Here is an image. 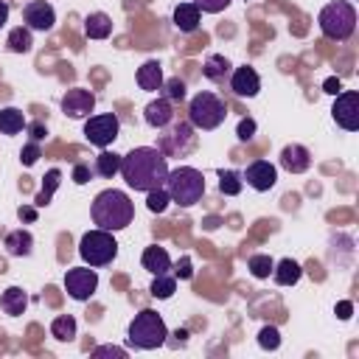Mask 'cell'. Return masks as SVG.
<instances>
[{"label": "cell", "mask_w": 359, "mask_h": 359, "mask_svg": "<svg viewBox=\"0 0 359 359\" xmlns=\"http://www.w3.org/2000/svg\"><path fill=\"white\" fill-rule=\"evenodd\" d=\"M241 188H244V180H241L238 171H233V168H222L219 171V191L224 196H238Z\"/></svg>", "instance_id": "obj_30"}, {"label": "cell", "mask_w": 359, "mask_h": 359, "mask_svg": "<svg viewBox=\"0 0 359 359\" xmlns=\"http://www.w3.org/2000/svg\"><path fill=\"white\" fill-rule=\"evenodd\" d=\"M39 157H42V146H39V143H34V140H28V143L22 146V151H20L22 165H34Z\"/></svg>", "instance_id": "obj_38"}, {"label": "cell", "mask_w": 359, "mask_h": 359, "mask_svg": "<svg viewBox=\"0 0 359 359\" xmlns=\"http://www.w3.org/2000/svg\"><path fill=\"white\" fill-rule=\"evenodd\" d=\"M331 115H334L337 126H342L345 132H356L359 129V93L356 90L337 93V101L331 107Z\"/></svg>", "instance_id": "obj_11"}, {"label": "cell", "mask_w": 359, "mask_h": 359, "mask_svg": "<svg viewBox=\"0 0 359 359\" xmlns=\"http://www.w3.org/2000/svg\"><path fill=\"white\" fill-rule=\"evenodd\" d=\"M59 177H62L59 168H50V171L45 174V188H42V191L36 194V199H34L39 208H45V205L50 202V196H53V191H56V185H59Z\"/></svg>", "instance_id": "obj_34"}, {"label": "cell", "mask_w": 359, "mask_h": 359, "mask_svg": "<svg viewBox=\"0 0 359 359\" xmlns=\"http://www.w3.org/2000/svg\"><path fill=\"white\" fill-rule=\"evenodd\" d=\"M247 266H250L252 278L264 280V278H269V275H272V266H275V261H272V258H269L266 252H255V255H250Z\"/></svg>", "instance_id": "obj_32"}, {"label": "cell", "mask_w": 359, "mask_h": 359, "mask_svg": "<svg viewBox=\"0 0 359 359\" xmlns=\"http://www.w3.org/2000/svg\"><path fill=\"white\" fill-rule=\"evenodd\" d=\"M317 25H320L323 36H328L334 42L351 39L353 31H356V8H353V3L334 0V3L323 6L320 14H317Z\"/></svg>", "instance_id": "obj_4"}, {"label": "cell", "mask_w": 359, "mask_h": 359, "mask_svg": "<svg viewBox=\"0 0 359 359\" xmlns=\"http://www.w3.org/2000/svg\"><path fill=\"white\" fill-rule=\"evenodd\" d=\"M230 90H233V95H238V98H255L258 90H261V79H258L255 67H250V65L236 67V70L230 73Z\"/></svg>", "instance_id": "obj_15"}, {"label": "cell", "mask_w": 359, "mask_h": 359, "mask_svg": "<svg viewBox=\"0 0 359 359\" xmlns=\"http://www.w3.org/2000/svg\"><path fill=\"white\" fill-rule=\"evenodd\" d=\"M202 14H219V11H224L233 0H191Z\"/></svg>", "instance_id": "obj_37"}, {"label": "cell", "mask_w": 359, "mask_h": 359, "mask_svg": "<svg viewBox=\"0 0 359 359\" xmlns=\"http://www.w3.org/2000/svg\"><path fill=\"white\" fill-rule=\"evenodd\" d=\"M244 180H247V185H250L252 191L264 194V191L275 188V182H278V168H275L269 160H252V163L247 165V171H244Z\"/></svg>", "instance_id": "obj_14"}, {"label": "cell", "mask_w": 359, "mask_h": 359, "mask_svg": "<svg viewBox=\"0 0 359 359\" xmlns=\"http://www.w3.org/2000/svg\"><path fill=\"white\" fill-rule=\"evenodd\" d=\"M191 275H194V269H191V258H180V261H177V269H174V278L188 280Z\"/></svg>", "instance_id": "obj_43"}, {"label": "cell", "mask_w": 359, "mask_h": 359, "mask_svg": "<svg viewBox=\"0 0 359 359\" xmlns=\"http://www.w3.org/2000/svg\"><path fill=\"white\" fill-rule=\"evenodd\" d=\"M157 149L165 154V157H182L188 151L196 149V135H194V126L191 123H168L165 126V135H160V143Z\"/></svg>", "instance_id": "obj_8"}, {"label": "cell", "mask_w": 359, "mask_h": 359, "mask_svg": "<svg viewBox=\"0 0 359 359\" xmlns=\"http://www.w3.org/2000/svg\"><path fill=\"white\" fill-rule=\"evenodd\" d=\"M126 339L129 345L140 348V351H154L163 348L168 339V328L163 323V317L154 309H143L140 314H135V320L126 328Z\"/></svg>", "instance_id": "obj_5"}, {"label": "cell", "mask_w": 359, "mask_h": 359, "mask_svg": "<svg viewBox=\"0 0 359 359\" xmlns=\"http://www.w3.org/2000/svg\"><path fill=\"white\" fill-rule=\"evenodd\" d=\"M278 163H280V168L289 171V174H303V171L311 168V151H309L306 146H300V143H289V146L280 149Z\"/></svg>", "instance_id": "obj_16"}, {"label": "cell", "mask_w": 359, "mask_h": 359, "mask_svg": "<svg viewBox=\"0 0 359 359\" xmlns=\"http://www.w3.org/2000/svg\"><path fill=\"white\" fill-rule=\"evenodd\" d=\"M112 34V20L104 11H93L84 20V36L87 39H107Z\"/></svg>", "instance_id": "obj_23"}, {"label": "cell", "mask_w": 359, "mask_h": 359, "mask_svg": "<svg viewBox=\"0 0 359 359\" xmlns=\"http://www.w3.org/2000/svg\"><path fill=\"white\" fill-rule=\"evenodd\" d=\"M6 48L11 53H28L34 48V36H31V28L25 25H17L8 31V39H6Z\"/></svg>", "instance_id": "obj_27"}, {"label": "cell", "mask_w": 359, "mask_h": 359, "mask_svg": "<svg viewBox=\"0 0 359 359\" xmlns=\"http://www.w3.org/2000/svg\"><path fill=\"white\" fill-rule=\"evenodd\" d=\"M199 20H202V11L194 3H180L174 8V28L180 34H194L199 28Z\"/></svg>", "instance_id": "obj_19"}, {"label": "cell", "mask_w": 359, "mask_h": 359, "mask_svg": "<svg viewBox=\"0 0 359 359\" xmlns=\"http://www.w3.org/2000/svg\"><path fill=\"white\" fill-rule=\"evenodd\" d=\"M95 289H98V272H95V266H87L84 264V266H73V269L65 272V292L73 300L84 303V300H90L95 294Z\"/></svg>", "instance_id": "obj_10"}, {"label": "cell", "mask_w": 359, "mask_h": 359, "mask_svg": "<svg viewBox=\"0 0 359 359\" xmlns=\"http://www.w3.org/2000/svg\"><path fill=\"white\" fill-rule=\"evenodd\" d=\"M22 22H25V28L45 34V31L53 28L56 11H53V6H50L48 0H28V3L22 6Z\"/></svg>", "instance_id": "obj_12"}, {"label": "cell", "mask_w": 359, "mask_h": 359, "mask_svg": "<svg viewBox=\"0 0 359 359\" xmlns=\"http://www.w3.org/2000/svg\"><path fill=\"white\" fill-rule=\"evenodd\" d=\"M118 171H121V154L101 149L98 157H95V163H93V174H98V177H104V180H112Z\"/></svg>", "instance_id": "obj_26"}, {"label": "cell", "mask_w": 359, "mask_h": 359, "mask_svg": "<svg viewBox=\"0 0 359 359\" xmlns=\"http://www.w3.org/2000/svg\"><path fill=\"white\" fill-rule=\"evenodd\" d=\"M0 309H3L8 317H20V314H25V309H28V294H25L20 286H8V289L0 294Z\"/></svg>", "instance_id": "obj_22"}, {"label": "cell", "mask_w": 359, "mask_h": 359, "mask_svg": "<svg viewBox=\"0 0 359 359\" xmlns=\"http://www.w3.org/2000/svg\"><path fill=\"white\" fill-rule=\"evenodd\" d=\"M121 132V121L115 112H101V115H90L84 121V140L98 146V149H107Z\"/></svg>", "instance_id": "obj_9"}, {"label": "cell", "mask_w": 359, "mask_h": 359, "mask_svg": "<svg viewBox=\"0 0 359 359\" xmlns=\"http://www.w3.org/2000/svg\"><path fill=\"white\" fill-rule=\"evenodd\" d=\"M163 67H160V62L157 59H149V62H143L140 67H137V84H140V90H146V93H157L160 87H163Z\"/></svg>", "instance_id": "obj_20"}, {"label": "cell", "mask_w": 359, "mask_h": 359, "mask_svg": "<svg viewBox=\"0 0 359 359\" xmlns=\"http://www.w3.org/2000/svg\"><path fill=\"white\" fill-rule=\"evenodd\" d=\"M25 129H28V140H34V143H42V140L48 137V129H45V123H42V121L25 123Z\"/></svg>", "instance_id": "obj_42"}, {"label": "cell", "mask_w": 359, "mask_h": 359, "mask_svg": "<svg viewBox=\"0 0 359 359\" xmlns=\"http://www.w3.org/2000/svg\"><path fill=\"white\" fill-rule=\"evenodd\" d=\"M90 216H93V224L95 227L109 230V233H118V230H123V227L132 224V219H135V202L123 191L107 188V191H101L93 199Z\"/></svg>", "instance_id": "obj_2"}, {"label": "cell", "mask_w": 359, "mask_h": 359, "mask_svg": "<svg viewBox=\"0 0 359 359\" xmlns=\"http://www.w3.org/2000/svg\"><path fill=\"white\" fill-rule=\"evenodd\" d=\"M93 359H104V356H115V359H126V351L123 348H118V345H98L93 353H90Z\"/></svg>", "instance_id": "obj_40"}, {"label": "cell", "mask_w": 359, "mask_h": 359, "mask_svg": "<svg viewBox=\"0 0 359 359\" xmlns=\"http://www.w3.org/2000/svg\"><path fill=\"white\" fill-rule=\"evenodd\" d=\"M25 112L17 109V107H3L0 109V135H20L25 129Z\"/></svg>", "instance_id": "obj_25"}, {"label": "cell", "mask_w": 359, "mask_h": 359, "mask_svg": "<svg viewBox=\"0 0 359 359\" xmlns=\"http://www.w3.org/2000/svg\"><path fill=\"white\" fill-rule=\"evenodd\" d=\"M79 255H81V261L87 266H95V269L107 266L118 255V241H115V236L109 230H101V227L87 230L81 236V241H79Z\"/></svg>", "instance_id": "obj_7"}, {"label": "cell", "mask_w": 359, "mask_h": 359, "mask_svg": "<svg viewBox=\"0 0 359 359\" xmlns=\"http://www.w3.org/2000/svg\"><path fill=\"white\" fill-rule=\"evenodd\" d=\"M163 188L168 191L171 202H177L180 208H191L205 196V174L194 165H177L174 171H168Z\"/></svg>", "instance_id": "obj_3"}, {"label": "cell", "mask_w": 359, "mask_h": 359, "mask_svg": "<svg viewBox=\"0 0 359 359\" xmlns=\"http://www.w3.org/2000/svg\"><path fill=\"white\" fill-rule=\"evenodd\" d=\"M90 180H93V168L87 163H76L73 165V182L76 185H87Z\"/></svg>", "instance_id": "obj_41"}, {"label": "cell", "mask_w": 359, "mask_h": 359, "mask_svg": "<svg viewBox=\"0 0 359 359\" xmlns=\"http://www.w3.org/2000/svg\"><path fill=\"white\" fill-rule=\"evenodd\" d=\"M95 109V95L84 87H70L65 95H62V112L73 121H81V118H90V112Z\"/></svg>", "instance_id": "obj_13"}, {"label": "cell", "mask_w": 359, "mask_h": 359, "mask_svg": "<svg viewBox=\"0 0 359 359\" xmlns=\"http://www.w3.org/2000/svg\"><path fill=\"white\" fill-rule=\"evenodd\" d=\"M351 309H353V306H351V303H348V300H345V303H339V306H337V311H339V317H342V320H348V317H351Z\"/></svg>", "instance_id": "obj_46"}, {"label": "cell", "mask_w": 359, "mask_h": 359, "mask_svg": "<svg viewBox=\"0 0 359 359\" xmlns=\"http://www.w3.org/2000/svg\"><path fill=\"white\" fill-rule=\"evenodd\" d=\"M50 337H56L59 342H70L76 337V317L73 314H59L50 323Z\"/></svg>", "instance_id": "obj_29"}, {"label": "cell", "mask_w": 359, "mask_h": 359, "mask_svg": "<svg viewBox=\"0 0 359 359\" xmlns=\"http://www.w3.org/2000/svg\"><path fill=\"white\" fill-rule=\"evenodd\" d=\"M323 90H325V93H331V95H337V93H342V81H339L337 76H331V79H325V81H323Z\"/></svg>", "instance_id": "obj_44"}, {"label": "cell", "mask_w": 359, "mask_h": 359, "mask_svg": "<svg viewBox=\"0 0 359 359\" xmlns=\"http://www.w3.org/2000/svg\"><path fill=\"white\" fill-rule=\"evenodd\" d=\"M258 345H261L264 351H278V348H280V331H278L275 325H264V328L258 331Z\"/></svg>", "instance_id": "obj_36"}, {"label": "cell", "mask_w": 359, "mask_h": 359, "mask_svg": "<svg viewBox=\"0 0 359 359\" xmlns=\"http://www.w3.org/2000/svg\"><path fill=\"white\" fill-rule=\"evenodd\" d=\"M174 118H177L174 104H171L168 98H163V95H157L154 101H149L146 109H143V121H146L151 129H165Z\"/></svg>", "instance_id": "obj_17"}, {"label": "cell", "mask_w": 359, "mask_h": 359, "mask_svg": "<svg viewBox=\"0 0 359 359\" xmlns=\"http://www.w3.org/2000/svg\"><path fill=\"white\" fill-rule=\"evenodd\" d=\"M236 137H238L241 143L252 140V137H255V121H252V118H241L238 126H236Z\"/></svg>", "instance_id": "obj_39"}, {"label": "cell", "mask_w": 359, "mask_h": 359, "mask_svg": "<svg viewBox=\"0 0 359 359\" xmlns=\"http://www.w3.org/2000/svg\"><path fill=\"white\" fill-rule=\"evenodd\" d=\"M8 22V3L6 0H0V28Z\"/></svg>", "instance_id": "obj_47"}, {"label": "cell", "mask_w": 359, "mask_h": 359, "mask_svg": "<svg viewBox=\"0 0 359 359\" xmlns=\"http://www.w3.org/2000/svg\"><path fill=\"white\" fill-rule=\"evenodd\" d=\"M123 182L132 191H154L165 185L168 177V157L157 146H137L126 154H121V171Z\"/></svg>", "instance_id": "obj_1"}, {"label": "cell", "mask_w": 359, "mask_h": 359, "mask_svg": "<svg viewBox=\"0 0 359 359\" xmlns=\"http://www.w3.org/2000/svg\"><path fill=\"white\" fill-rule=\"evenodd\" d=\"M171 205V196L165 188H154V191H146V208L151 213H163L165 208Z\"/></svg>", "instance_id": "obj_35"}, {"label": "cell", "mask_w": 359, "mask_h": 359, "mask_svg": "<svg viewBox=\"0 0 359 359\" xmlns=\"http://www.w3.org/2000/svg\"><path fill=\"white\" fill-rule=\"evenodd\" d=\"M300 275H303V269H300V264L292 261V258H280V261L272 266V278H275L278 286H294V283L300 280Z\"/></svg>", "instance_id": "obj_24"}, {"label": "cell", "mask_w": 359, "mask_h": 359, "mask_svg": "<svg viewBox=\"0 0 359 359\" xmlns=\"http://www.w3.org/2000/svg\"><path fill=\"white\" fill-rule=\"evenodd\" d=\"M224 118H227V104L210 90H199L188 101V123L194 129H202V132L219 129L224 123Z\"/></svg>", "instance_id": "obj_6"}, {"label": "cell", "mask_w": 359, "mask_h": 359, "mask_svg": "<svg viewBox=\"0 0 359 359\" xmlns=\"http://www.w3.org/2000/svg\"><path fill=\"white\" fill-rule=\"evenodd\" d=\"M17 216H20V219L34 222V219H36V210H34V208H20V210H17Z\"/></svg>", "instance_id": "obj_45"}, {"label": "cell", "mask_w": 359, "mask_h": 359, "mask_svg": "<svg viewBox=\"0 0 359 359\" xmlns=\"http://www.w3.org/2000/svg\"><path fill=\"white\" fill-rule=\"evenodd\" d=\"M202 73H205V79H210V81H224V76L230 73V62H227L224 56L213 53V56H208Z\"/></svg>", "instance_id": "obj_31"}, {"label": "cell", "mask_w": 359, "mask_h": 359, "mask_svg": "<svg viewBox=\"0 0 359 359\" xmlns=\"http://www.w3.org/2000/svg\"><path fill=\"white\" fill-rule=\"evenodd\" d=\"M149 292H151V297H157V300H168V297L177 292V278H174L171 272L154 275V280H151Z\"/></svg>", "instance_id": "obj_28"}, {"label": "cell", "mask_w": 359, "mask_h": 359, "mask_svg": "<svg viewBox=\"0 0 359 359\" xmlns=\"http://www.w3.org/2000/svg\"><path fill=\"white\" fill-rule=\"evenodd\" d=\"M160 90H163V98H168L171 104H182V101H185V95H188V93H185V81H182L180 76L165 79Z\"/></svg>", "instance_id": "obj_33"}, {"label": "cell", "mask_w": 359, "mask_h": 359, "mask_svg": "<svg viewBox=\"0 0 359 359\" xmlns=\"http://www.w3.org/2000/svg\"><path fill=\"white\" fill-rule=\"evenodd\" d=\"M140 264H143V269H146V272H151V275L171 272V255L165 252V247H157V244H151V247H146V250H143Z\"/></svg>", "instance_id": "obj_18"}, {"label": "cell", "mask_w": 359, "mask_h": 359, "mask_svg": "<svg viewBox=\"0 0 359 359\" xmlns=\"http://www.w3.org/2000/svg\"><path fill=\"white\" fill-rule=\"evenodd\" d=\"M3 247H6V252L8 255H14V258H25V255H31V250H34V236L28 233V230H11L6 238H3Z\"/></svg>", "instance_id": "obj_21"}]
</instances>
